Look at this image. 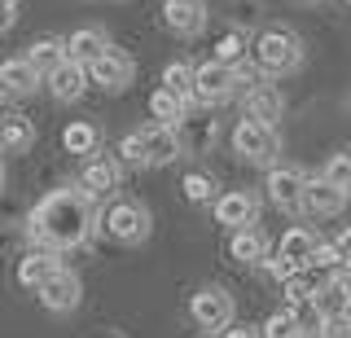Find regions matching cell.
<instances>
[{
    "instance_id": "cell-18",
    "label": "cell",
    "mask_w": 351,
    "mask_h": 338,
    "mask_svg": "<svg viewBox=\"0 0 351 338\" xmlns=\"http://www.w3.org/2000/svg\"><path fill=\"white\" fill-rule=\"evenodd\" d=\"M44 84H49V93L58 97V101H80L88 93V84H93V75H88V67H80V62H62Z\"/></svg>"
},
{
    "instance_id": "cell-37",
    "label": "cell",
    "mask_w": 351,
    "mask_h": 338,
    "mask_svg": "<svg viewBox=\"0 0 351 338\" xmlns=\"http://www.w3.org/2000/svg\"><path fill=\"white\" fill-rule=\"evenodd\" d=\"M334 246H338V250H343V264L351 268V224L343 228V233H338V242H334Z\"/></svg>"
},
{
    "instance_id": "cell-41",
    "label": "cell",
    "mask_w": 351,
    "mask_h": 338,
    "mask_svg": "<svg viewBox=\"0 0 351 338\" xmlns=\"http://www.w3.org/2000/svg\"><path fill=\"white\" fill-rule=\"evenodd\" d=\"M0 189H5V162H0Z\"/></svg>"
},
{
    "instance_id": "cell-26",
    "label": "cell",
    "mask_w": 351,
    "mask_h": 338,
    "mask_svg": "<svg viewBox=\"0 0 351 338\" xmlns=\"http://www.w3.org/2000/svg\"><path fill=\"white\" fill-rule=\"evenodd\" d=\"M184 110H189V101H184V97H176L171 88H158V93L149 97V114L158 119L162 128H180Z\"/></svg>"
},
{
    "instance_id": "cell-23",
    "label": "cell",
    "mask_w": 351,
    "mask_h": 338,
    "mask_svg": "<svg viewBox=\"0 0 351 338\" xmlns=\"http://www.w3.org/2000/svg\"><path fill=\"white\" fill-rule=\"evenodd\" d=\"M27 62H31V67H36V71L44 75V80H49V75H53V71H58L62 62H66V40H58V36H40L36 45L27 49Z\"/></svg>"
},
{
    "instance_id": "cell-20",
    "label": "cell",
    "mask_w": 351,
    "mask_h": 338,
    "mask_svg": "<svg viewBox=\"0 0 351 338\" xmlns=\"http://www.w3.org/2000/svg\"><path fill=\"white\" fill-rule=\"evenodd\" d=\"M228 255H233L237 264H268V233H263L259 224L237 228L233 242H228Z\"/></svg>"
},
{
    "instance_id": "cell-4",
    "label": "cell",
    "mask_w": 351,
    "mask_h": 338,
    "mask_svg": "<svg viewBox=\"0 0 351 338\" xmlns=\"http://www.w3.org/2000/svg\"><path fill=\"white\" fill-rule=\"evenodd\" d=\"M233 149H237L246 162H255V167H277V158H281V136H277V128H268V123L241 119V123L233 128Z\"/></svg>"
},
{
    "instance_id": "cell-45",
    "label": "cell",
    "mask_w": 351,
    "mask_h": 338,
    "mask_svg": "<svg viewBox=\"0 0 351 338\" xmlns=\"http://www.w3.org/2000/svg\"><path fill=\"white\" fill-rule=\"evenodd\" d=\"M347 5H351V0H347Z\"/></svg>"
},
{
    "instance_id": "cell-34",
    "label": "cell",
    "mask_w": 351,
    "mask_h": 338,
    "mask_svg": "<svg viewBox=\"0 0 351 338\" xmlns=\"http://www.w3.org/2000/svg\"><path fill=\"white\" fill-rule=\"evenodd\" d=\"M312 294H316V281L307 277V268L299 272V277L285 281V299H290V303H312Z\"/></svg>"
},
{
    "instance_id": "cell-3",
    "label": "cell",
    "mask_w": 351,
    "mask_h": 338,
    "mask_svg": "<svg viewBox=\"0 0 351 338\" xmlns=\"http://www.w3.org/2000/svg\"><path fill=\"white\" fill-rule=\"evenodd\" d=\"M97 228H106V237H114V242H123V246H141L149 237V211L141 206L136 198H114L101 211V220H97Z\"/></svg>"
},
{
    "instance_id": "cell-12",
    "label": "cell",
    "mask_w": 351,
    "mask_h": 338,
    "mask_svg": "<svg viewBox=\"0 0 351 338\" xmlns=\"http://www.w3.org/2000/svg\"><path fill=\"white\" fill-rule=\"evenodd\" d=\"M281 114H285V97H281L277 84H268V80L250 84V88H246V119L277 128V119H281Z\"/></svg>"
},
{
    "instance_id": "cell-2",
    "label": "cell",
    "mask_w": 351,
    "mask_h": 338,
    "mask_svg": "<svg viewBox=\"0 0 351 338\" xmlns=\"http://www.w3.org/2000/svg\"><path fill=\"white\" fill-rule=\"evenodd\" d=\"M250 62L263 80H281V75L303 67V40L290 27H268L259 31V40L250 45Z\"/></svg>"
},
{
    "instance_id": "cell-8",
    "label": "cell",
    "mask_w": 351,
    "mask_h": 338,
    "mask_svg": "<svg viewBox=\"0 0 351 338\" xmlns=\"http://www.w3.org/2000/svg\"><path fill=\"white\" fill-rule=\"evenodd\" d=\"M303 189H307V176L299 167H272L268 171V202L277 206V211L285 215H294V211H303Z\"/></svg>"
},
{
    "instance_id": "cell-5",
    "label": "cell",
    "mask_w": 351,
    "mask_h": 338,
    "mask_svg": "<svg viewBox=\"0 0 351 338\" xmlns=\"http://www.w3.org/2000/svg\"><path fill=\"white\" fill-rule=\"evenodd\" d=\"M189 316H193V325L197 330H211V334H224V330H233V294H228L224 286H202L189 299Z\"/></svg>"
},
{
    "instance_id": "cell-33",
    "label": "cell",
    "mask_w": 351,
    "mask_h": 338,
    "mask_svg": "<svg viewBox=\"0 0 351 338\" xmlns=\"http://www.w3.org/2000/svg\"><path fill=\"white\" fill-rule=\"evenodd\" d=\"M307 268H325V272H343L347 264H343V250H338L334 242H321L316 246V255H312V264Z\"/></svg>"
},
{
    "instance_id": "cell-25",
    "label": "cell",
    "mask_w": 351,
    "mask_h": 338,
    "mask_svg": "<svg viewBox=\"0 0 351 338\" xmlns=\"http://www.w3.org/2000/svg\"><path fill=\"white\" fill-rule=\"evenodd\" d=\"M62 145H66V154H88L93 158L97 149H101V128L97 123H66L62 128Z\"/></svg>"
},
{
    "instance_id": "cell-38",
    "label": "cell",
    "mask_w": 351,
    "mask_h": 338,
    "mask_svg": "<svg viewBox=\"0 0 351 338\" xmlns=\"http://www.w3.org/2000/svg\"><path fill=\"white\" fill-rule=\"evenodd\" d=\"M219 338H259L255 330H250V325H233V330H224Z\"/></svg>"
},
{
    "instance_id": "cell-15",
    "label": "cell",
    "mask_w": 351,
    "mask_h": 338,
    "mask_svg": "<svg viewBox=\"0 0 351 338\" xmlns=\"http://www.w3.org/2000/svg\"><path fill=\"white\" fill-rule=\"evenodd\" d=\"M351 193H343L338 184H329L325 176H307V189H303V211L312 215H338L347 206Z\"/></svg>"
},
{
    "instance_id": "cell-17",
    "label": "cell",
    "mask_w": 351,
    "mask_h": 338,
    "mask_svg": "<svg viewBox=\"0 0 351 338\" xmlns=\"http://www.w3.org/2000/svg\"><path fill=\"white\" fill-rule=\"evenodd\" d=\"M106 49H110V36L101 27H80L66 36V62H80V67H93Z\"/></svg>"
},
{
    "instance_id": "cell-40",
    "label": "cell",
    "mask_w": 351,
    "mask_h": 338,
    "mask_svg": "<svg viewBox=\"0 0 351 338\" xmlns=\"http://www.w3.org/2000/svg\"><path fill=\"white\" fill-rule=\"evenodd\" d=\"M0 5H5V9H18V0H0Z\"/></svg>"
},
{
    "instance_id": "cell-30",
    "label": "cell",
    "mask_w": 351,
    "mask_h": 338,
    "mask_svg": "<svg viewBox=\"0 0 351 338\" xmlns=\"http://www.w3.org/2000/svg\"><path fill=\"white\" fill-rule=\"evenodd\" d=\"M321 176H325L329 184H338L343 193H351V149H343V154H334V158H329Z\"/></svg>"
},
{
    "instance_id": "cell-28",
    "label": "cell",
    "mask_w": 351,
    "mask_h": 338,
    "mask_svg": "<svg viewBox=\"0 0 351 338\" xmlns=\"http://www.w3.org/2000/svg\"><path fill=\"white\" fill-rule=\"evenodd\" d=\"M246 58H250V45H246V36L241 31H228L224 40L215 45V62H224V67H246Z\"/></svg>"
},
{
    "instance_id": "cell-24",
    "label": "cell",
    "mask_w": 351,
    "mask_h": 338,
    "mask_svg": "<svg viewBox=\"0 0 351 338\" xmlns=\"http://www.w3.org/2000/svg\"><path fill=\"white\" fill-rule=\"evenodd\" d=\"M176 132H180V145H184V149H193V154H202V149H206V145L215 141V123H211V119H202V114H193V106H189Z\"/></svg>"
},
{
    "instance_id": "cell-13",
    "label": "cell",
    "mask_w": 351,
    "mask_h": 338,
    "mask_svg": "<svg viewBox=\"0 0 351 338\" xmlns=\"http://www.w3.org/2000/svg\"><path fill=\"white\" fill-rule=\"evenodd\" d=\"M141 132H145V167H167V162H176V158L184 154L180 132H176V128L149 123V128H141Z\"/></svg>"
},
{
    "instance_id": "cell-35",
    "label": "cell",
    "mask_w": 351,
    "mask_h": 338,
    "mask_svg": "<svg viewBox=\"0 0 351 338\" xmlns=\"http://www.w3.org/2000/svg\"><path fill=\"white\" fill-rule=\"evenodd\" d=\"M321 334L325 338H351V312L334 316V321H321Z\"/></svg>"
},
{
    "instance_id": "cell-42",
    "label": "cell",
    "mask_w": 351,
    "mask_h": 338,
    "mask_svg": "<svg viewBox=\"0 0 351 338\" xmlns=\"http://www.w3.org/2000/svg\"><path fill=\"white\" fill-rule=\"evenodd\" d=\"M307 5H321V0H307Z\"/></svg>"
},
{
    "instance_id": "cell-9",
    "label": "cell",
    "mask_w": 351,
    "mask_h": 338,
    "mask_svg": "<svg viewBox=\"0 0 351 338\" xmlns=\"http://www.w3.org/2000/svg\"><path fill=\"white\" fill-rule=\"evenodd\" d=\"M80 299H84V281H80V272H71L66 264L53 272V281L40 290V303H44L49 312H58V316L75 312V308H80Z\"/></svg>"
},
{
    "instance_id": "cell-1",
    "label": "cell",
    "mask_w": 351,
    "mask_h": 338,
    "mask_svg": "<svg viewBox=\"0 0 351 338\" xmlns=\"http://www.w3.org/2000/svg\"><path fill=\"white\" fill-rule=\"evenodd\" d=\"M97 198L84 189V184H66V189H53L31 206L27 215V237L36 242V250H75L84 246L88 237L97 233Z\"/></svg>"
},
{
    "instance_id": "cell-7",
    "label": "cell",
    "mask_w": 351,
    "mask_h": 338,
    "mask_svg": "<svg viewBox=\"0 0 351 338\" xmlns=\"http://www.w3.org/2000/svg\"><path fill=\"white\" fill-rule=\"evenodd\" d=\"M88 75H93V84H101L106 93H123V88H132V80H136V62H132L123 49L110 45L101 58L88 67Z\"/></svg>"
},
{
    "instance_id": "cell-32",
    "label": "cell",
    "mask_w": 351,
    "mask_h": 338,
    "mask_svg": "<svg viewBox=\"0 0 351 338\" xmlns=\"http://www.w3.org/2000/svg\"><path fill=\"white\" fill-rule=\"evenodd\" d=\"M119 162H141V167H145V132H141V128L119 141Z\"/></svg>"
},
{
    "instance_id": "cell-44",
    "label": "cell",
    "mask_w": 351,
    "mask_h": 338,
    "mask_svg": "<svg viewBox=\"0 0 351 338\" xmlns=\"http://www.w3.org/2000/svg\"><path fill=\"white\" fill-rule=\"evenodd\" d=\"M106 338H119V334H106Z\"/></svg>"
},
{
    "instance_id": "cell-16",
    "label": "cell",
    "mask_w": 351,
    "mask_h": 338,
    "mask_svg": "<svg viewBox=\"0 0 351 338\" xmlns=\"http://www.w3.org/2000/svg\"><path fill=\"white\" fill-rule=\"evenodd\" d=\"M58 268H62L58 250H31V255L18 264V286H22V290H36V294H40V290L53 281V272H58Z\"/></svg>"
},
{
    "instance_id": "cell-6",
    "label": "cell",
    "mask_w": 351,
    "mask_h": 338,
    "mask_svg": "<svg viewBox=\"0 0 351 338\" xmlns=\"http://www.w3.org/2000/svg\"><path fill=\"white\" fill-rule=\"evenodd\" d=\"M241 88V80H237V71L233 67H224V62H202V67H193V101L197 106H224V101H233Z\"/></svg>"
},
{
    "instance_id": "cell-21",
    "label": "cell",
    "mask_w": 351,
    "mask_h": 338,
    "mask_svg": "<svg viewBox=\"0 0 351 338\" xmlns=\"http://www.w3.org/2000/svg\"><path fill=\"white\" fill-rule=\"evenodd\" d=\"M36 145V123L27 114H0V149L5 154H27Z\"/></svg>"
},
{
    "instance_id": "cell-27",
    "label": "cell",
    "mask_w": 351,
    "mask_h": 338,
    "mask_svg": "<svg viewBox=\"0 0 351 338\" xmlns=\"http://www.w3.org/2000/svg\"><path fill=\"white\" fill-rule=\"evenodd\" d=\"M303 321H299V312L294 308H281V312H272L268 321H263V334L259 338H303Z\"/></svg>"
},
{
    "instance_id": "cell-36",
    "label": "cell",
    "mask_w": 351,
    "mask_h": 338,
    "mask_svg": "<svg viewBox=\"0 0 351 338\" xmlns=\"http://www.w3.org/2000/svg\"><path fill=\"white\" fill-rule=\"evenodd\" d=\"M268 272H272V277H277V281H281V286H285V281H290V277H299V272H303V268H294V264H290V259H281V255H277V259H272V255H268Z\"/></svg>"
},
{
    "instance_id": "cell-11",
    "label": "cell",
    "mask_w": 351,
    "mask_h": 338,
    "mask_svg": "<svg viewBox=\"0 0 351 338\" xmlns=\"http://www.w3.org/2000/svg\"><path fill=\"white\" fill-rule=\"evenodd\" d=\"M162 23H167L176 36L193 40L206 31V5L202 0H162Z\"/></svg>"
},
{
    "instance_id": "cell-14",
    "label": "cell",
    "mask_w": 351,
    "mask_h": 338,
    "mask_svg": "<svg viewBox=\"0 0 351 338\" xmlns=\"http://www.w3.org/2000/svg\"><path fill=\"white\" fill-rule=\"evenodd\" d=\"M119 180H123V162L106 158V154H93V158H88V167H84V180L80 184L93 193V198H106V193L119 189Z\"/></svg>"
},
{
    "instance_id": "cell-43",
    "label": "cell",
    "mask_w": 351,
    "mask_h": 338,
    "mask_svg": "<svg viewBox=\"0 0 351 338\" xmlns=\"http://www.w3.org/2000/svg\"><path fill=\"white\" fill-rule=\"evenodd\" d=\"M0 101H5V88H0Z\"/></svg>"
},
{
    "instance_id": "cell-19",
    "label": "cell",
    "mask_w": 351,
    "mask_h": 338,
    "mask_svg": "<svg viewBox=\"0 0 351 338\" xmlns=\"http://www.w3.org/2000/svg\"><path fill=\"white\" fill-rule=\"evenodd\" d=\"M44 84V75L31 67L27 58H9L5 67H0V88H5L9 97H31Z\"/></svg>"
},
{
    "instance_id": "cell-31",
    "label": "cell",
    "mask_w": 351,
    "mask_h": 338,
    "mask_svg": "<svg viewBox=\"0 0 351 338\" xmlns=\"http://www.w3.org/2000/svg\"><path fill=\"white\" fill-rule=\"evenodd\" d=\"M180 189H184V198H189V202H215V180L206 176V171H189Z\"/></svg>"
},
{
    "instance_id": "cell-10",
    "label": "cell",
    "mask_w": 351,
    "mask_h": 338,
    "mask_svg": "<svg viewBox=\"0 0 351 338\" xmlns=\"http://www.w3.org/2000/svg\"><path fill=\"white\" fill-rule=\"evenodd\" d=\"M215 220L224 224V228H250L259 220V198L255 193H246V189H228V193H219L215 198Z\"/></svg>"
},
{
    "instance_id": "cell-39",
    "label": "cell",
    "mask_w": 351,
    "mask_h": 338,
    "mask_svg": "<svg viewBox=\"0 0 351 338\" xmlns=\"http://www.w3.org/2000/svg\"><path fill=\"white\" fill-rule=\"evenodd\" d=\"M14 18H18V9H5V5H0V36L14 27Z\"/></svg>"
},
{
    "instance_id": "cell-22",
    "label": "cell",
    "mask_w": 351,
    "mask_h": 338,
    "mask_svg": "<svg viewBox=\"0 0 351 338\" xmlns=\"http://www.w3.org/2000/svg\"><path fill=\"white\" fill-rule=\"evenodd\" d=\"M316 246H321V237L307 224H294V228H285V237H281V259H290L294 268H307L312 255H316Z\"/></svg>"
},
{
    "instance_id": "cell-29",
    "label": "cell",
    "mask_w": 351,
    "mask_h": 338,
    "mask_svg": "<svg viewBox=\"0 0 351 338\" xmlns=\"http://www.w3.org/2000/svg\"><path fill=\"white\" fill-rule=\"evenodd\" d=\"M162 88H171L176 97L189 101V97H193V67H189V62H171V67L162 71Z\"/></svg>"
}]
</instances>
